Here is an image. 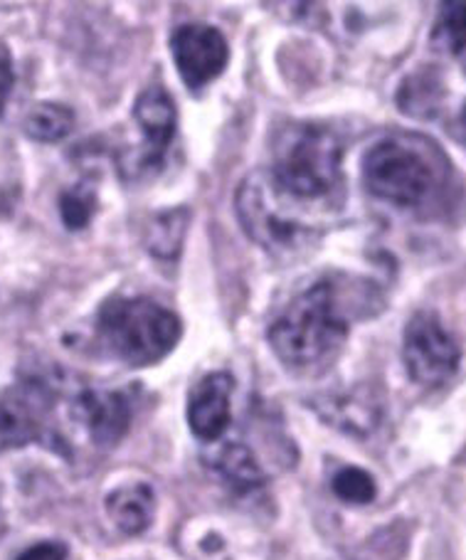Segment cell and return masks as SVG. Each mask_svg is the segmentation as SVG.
Returning <instances> with one entry per match:
<instances>
[{
    "label": "cell",
    "instance_id": "cell-14",
    "mask_svg": "<svg viewBox=\"0 0 466 560\" xmlns=\"http://www.w3.org/2000/svg\"><path fill=\"white\" fill-rule=\"evenodd\" d=\"M208 465L232 494H255L257 489L267 485L265 469L245 442L220 444L215 455L208 459Z\"/></svg>",
    "mask_w": 466,
    "mask_h": 560
},
{
    "label": "cell",
    "instance_id": "cell-11",
    "mask_svg": "<svg viewBox=\"0 0 466 560\" xmlns=\"http://www.w3.org/2000/svg\"><path fill=\"white\" fill-rule=\"evenodd\" d=\"M232 393H235V378L228 371L202 375L193 385L186 408L193 438L208 444L222 440L232 422Z\"/></svg>",
    "mask_w": 466,
    "mask_h": 560
},
{
    "label": "cell",
    "instance_id": "cell-18",
    "mask_svg": "<svg viewBox=\"0 0 466 560\" xmlns=\"http://www.w3.org/2000/svg\"><path fill=\"white\" fill-rule=\"evenodd\" d=\"M436 50L466 62V3H442L432 25Z\"/></svg>",
    "mask_w": 466,
    "mask_h": 560
},
{
    "label": "cell",
    "instance_id": "cell-5",
    "mask_svg": "<svg viewBox=\"0 0 466 560\" xmlns=\"http://www.w3.org/2000/svg\"><path fill=\"white\" fill-rule=\"evenodd\" d=\"M287 206L294 202L281 196L265 171L249 173L237 190L235 208L242 230L271 257L296 255L314 243V230L291 218Z\"/></svg>",
    "mask_w": 466,
    "mask_h": 560
},
{
    "label": "cell",
    "instance_id": "cell-12",
    "mask_svg": "<svg viewBox=\"0 0 466 560\" xmlns=\"http://www.w3.org/2000/svg\"><path fill=\"white\" fill-rule=\"evenodd\" d=\"M314 410L322 415L326 424L346 434H356V438L373 434L383 418L381 400L368 388L322 395V398L314 400Z\"/></svg>",
    "mask_w": 466,
    "mask_h": 560
},
{
    "label": "cell",
    "instance_id": "cell-4",
    "mask_svg": "<svg viewBox=\"0 0 466 560\" xmlns=\"http://www.w3.org/2000/svg\"><path fill=\"white\" fill-rule=\"evenodd\" d=\"M343 149L334 131L296 124L277 139L269 178L296 206L331 200L343 186Z\"/></svg>",
    "mask_w": 466,
    "mask_h": 560
},
{
    "label": "cell",
    "instance_id": "cell-13",
    "mask_svg": "<svg viewBox=\"0 0 466 560\" xmlns=\"http://www.w3.org/2000/svg\"><path fill=\"white\" fill-rule=\"evenodd\" d=\"M104 509L116 530L124 536H141L155 518V491L145 481H129L106 494Z\"/></svg>",
    "mask_w": 466,
    "mask_h": 560
},
{
    "label": "cell",
    "instance_id": "cell-19",
    "mask_svg": "<svg viewBox=\"0 0 466 560\" xmlns=\"http://www.w3.org/2000/svg\"><path fill=\"white\" fill-rule=\"evenodd\" d=\"M57 208H60L62 225L70 233H80V230L90 225L96 212V190L90 183H74V186L60 192Z\"/></svg>",
    "mask_w": 466,
    "mask_h": 560
},
{
    "label": "cell",
    "instance_id": "cell-10",
    "mask_svg": "<svg viewBox=\"0 0 466 560\" xmlns=\"http://www.w3.org/2000/svg\"><path fill=\"white\" fill-rule=\"evenodd\" d=\"M133 121L139 124L143 137V147L136 153L133 168H159L166 159L178 127V112L171 94L161 84L143 90L139 100L133 102Z\"/></svg>",
    "mask_w": 466,
    "mask_h": 560
},
{
    "label": "cell",
    "instance_id": "cell-16",
    "mask_svg": "<svg viewBox=\"0 0 466 560\" xmlns=\"http://www.w3.org/2000/svg\"><path fill=\"white\" fill-rule=\"evenodd\" d=\"M444 82L436 72H415L407 77L397 92V106L412 119H432L442 109Z\"/></svg>",
    "mask_w": 466,
    "mask_h": 560
},
{
    "label": "cell",
    "instance_id": "cell-7",
    "mask_svg": "<svg viewBox=\"0 0 466 560\" xmlns=\"http://www.w3.org/2000/svg\"><path fill=\"white\" fill-rule=\"evenodd\" d=\"M403 365L407 378L420 388L434 390L450 383L462 365V346L430 308L415 312L403 331Z\"/></svg>",
    "mask_w": 466,
    "mask_h": 560
},
{
    "label": "cell",
    "instance_id": "cell-20",
    "mask_svg": "<svg viewBox=\"0 0 466 560\" xmlns=\"http://www.w3.org/2000/svg\"><path fill=\"white\" fill-rule=\"evenodd\" d=\"M331 491L338 501H343V504L368 506V504H373L377 497V485H375V477L371 475V471L353 467V465H346L334 475Z\"/></svg>",
    "mask_w": 466,
    "mask_h": 560
},
{
    "label": "cell",
    "instance_id": "cell-6",
    "mask_svg": "<svg viewBox=\"0 0 466 560\" xmlns=\"http://www.w3.org/2000/svg\"><path fill=\"white\" fill-rule=\"evenodd\" d=\"M31 444H45L70 459L55 424V395L43 381H23L0 393V455Z\"/></svg>",
    "mask_w": 466,
    "mask_h": 560
},
{
    "label": "cell",
    "instance_id": "cell-2",
    "mask_svg": "<svg viewBox=\"0 0 466 560\" xmlns=\"http://www.w3.org/2000/svg\"><path fill=\"white\" fill-rule=\"evenodd\" d=\"M183 322L149 296H112L94 318L96 351L129 369H149L176 351Z\"/></svg>",
    "mask_w": 466,
    "mask_h": 560
},
{
    "label": "cell",
    "instance_id": "cell-23",
    "mask_svg": "<svg viewBox=\"0 0 466 560\" xmlns=\"http://www.w3.org/2000/svg\"><path fill=\"white\" fill-rule=\"evenodd\" d=\"M462 133H464V141H466V109L462 114Z\"/></svg>",
    "mask_w": 466,
    "mask_h": 560
},
{
    "label": "cell",
    "instance_id": "cell-3",
    "mask_svg": "<svg viewBox=\"0 0 466 560\" xmlns=\"http://www.w3.org/2000/svg\"><path fill=\"white\" fill-rule=\"evenodd\" d=\"M361 176L373 198L397 208H420L444 186L446 159L434 141L391 133L365 151Z\"/></svg>",
    "mask_w": 466,
    "mask_h": 560
},
{
    "label": "cell",
    "instance_id": "cell-17",
    "mask_svg": "<svg viewBox=\"0 0 466 560\" xmlns=\"http://www.w3.org/2000/svg\"><path fill=\"white\" fill-rule=\"evenodd\" d=\"M77 117L67 104L60 102H37L23 121L25 137L37 143L65 141L74 131Z\"/></svg>",
    "mask_w": 466,
    "mask_h": 560
},
{
    "label": "cell",
    "instance_id": "cell-1",
    "mask_svg": "<svg viewBox=\"0 0 466 560\" xmlns=\"http://www.w3.org/2000/svg\"><path fill=\"white\" fill-rule=\"evenodd\" d=\"M351 296L334 279H318L271 318L267 341L291 373H322L343 351L351 334Z\"/></svg>",
    "mask_w": 466,
    "mask_h": 560
},
{
    "label": "cell",
    "instance_id": "cell-9",
    "mask_svg": "<svg viewBox=\"0 0 466 560\" xmlns=\"http://www.w3.org/2000/svg\"><path fill=\"white\" fill-rule=\"evenodd\" d=\"M72 415L96 450H112L131 430L133 402L124 390L84 388L72 402Z\"/></svg>",
    "mask_w": 466,
    "mask_h": 560
},
{
    "label": "cell",
    "instance_id": "cell-15",
    "mask_svg": "<svg viewBox=\"0 0 466 560\" xmlns=\"http://www.w3.org/2000/svg\"><path fill=\"white\" fill-rule=\"evenodd\" d=\"M188 225H190L188 208H173L166 212H159V215L145 225L143 245L155 259L173 262V259L180 255Z\"/></svg>",
    "mask_w": 466,
    "mask_h": 560
},
{
    "label": "cell",
    "instance_id": "cell-22",
    "mask_svg": "<svg viewBox=\"0 0 466 560\" xmlns=\"http://www.w3.org/2000/svg\"><path fill=\"white\" fill-rule=\"evenodd\" d=\"M15 86V70H13V55L8 50L5 43H0V119L5 114V104L11 100Z\"/></svg>",
    "mask_w": 466,
    "mask_h": 560
},
{
    "label": "cell",
    "instance_id": "cell-21",
    "mask_svg": "<svg viewBox=\"0 0 466 560\" xmlns=\"http://www.w3.org/2000/svg\"><path fill=\"white\" fill-rule=\"evenodd\" d=\"M70 558V546L60 538H45L37 544L27 546L15 556V560H67Z\"/></svg>",
    "mask_w": 466,
    "mask_h": 560
},
{
    "label": "cell",
    "instance_id": "cell-8",
    "mask_svg": "<svg viewBox=\"0 0 466 560\" xmlns=\"http://www.w3.org/2000/svg\"><path fill=\"white\" fill-rule=\"evenodd\" d=\"M171 55L178 67L180 80L193 92L218 80L230 62L225 35L218 27L198 23L176 27V33L171 35Z\"/></svg>",
    "mask_w": 466,
    "mask_h": 560
}]
</instances>
